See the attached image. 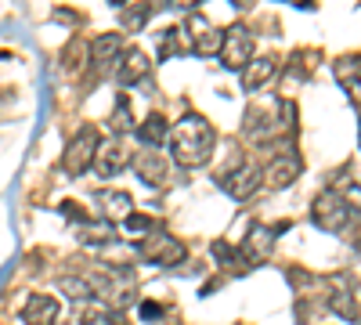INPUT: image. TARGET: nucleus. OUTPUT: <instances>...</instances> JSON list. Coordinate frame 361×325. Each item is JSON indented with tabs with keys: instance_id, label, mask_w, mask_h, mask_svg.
I'll return each instance as SVG.
<instances>
[{
	"instance_id": "dca6fc26",
	"label": "nucleus",
	"mask_w": 361,
	"mask_h": 325,
	"mask_svg": "<svg viewBox=\"0 0 361 325\" xmlns=\"http://www.w3.org/2000/svg\"><path fill=\"white\" fill-rule=\"evenodd\" d=\"M98 210L105 221H127L134 214V199L127 192H102L98 195Z\"/></svg>"
},
{
	"instance_id": "20e7f679",
	"label": "nucleus",
	"mask_w": 361,
	"mask_h": 325,
	"mask_svg": "<svg viewBox=\"0 0 361 325\" xmlns=\"http://www.w3.org/2000/svg\"><path fill=\"white\" fill-rule=\"evenodd\" d=\"M221 66L231 69V73H243L253 58V33L246 25H231L228 33L221 37Z\"/></svg>"
},
{
	"instance_id": "7ed1b4c3",
	"label": "nucleus",
	"mask_w": 361,
	"mask_h": 325,
	"mask_svg": "<svg viewBox=\"0 0 361 325\" xmlns=\"http://www.w3.org/2000/svg\"><path fill=\"white\" fill-rule=\"evenodd\" d=\"M98 149H102V134H98V127H94V123H83V127L73 134L69 149H66V159H62L66 173H73V177H76V173L90 170V163H94Z\"/></svg>"
},
{
	"instance_id": "2eb2a0df",
	"label": "nucleus",
	"mask_w": 361,
	"mask_h": 325,
	"mask_svg": "<svg viewBox=\"0 0 361 325\" xmlns=\"http://www.w3.org/2000/svg\"><path fill=\"white\" fill-rule=\"evenodd\" d=\"M134 166H137V177H141L148 188H159V185L166 181V159H163L156 149L141 152V156L134 159Z\"/></svg>"
},
{
	"instance_id": "473e14b6",
	"label": "nucleus",
	"mask_w": 361,
	"mask_h": 325,
	"mask_svg": "<svg viewBox=\"0 0 361 325\" xmlns=\"http://www.w3.org/2000/svg\"><path fill=\"white\" fill-rule=\"evenodd\" d=\"M357 130H361V120H357Z\"/></svg>"
},
{
	"instance_id": "6e6552de",
	"label": "nucleus",
	"mask_w": 361,
	"mask_h": 325,
	"mask_svg": "<svg viewBox=\"0 0 361 325\" xmlns=\"http://www.w3.org/2000/svg\"><path fill=\"white\" fill-rule=\"evenodd\" d=\"M119 54H123V40H119L116 33H105L102 40L90 44V54H87L90 73H94V76L112 73V69H116V62H119Z\"/></svg>"
},
{
	"instance_id": "9b49d317",
	"label": "nucleus",
	"mask_w": 361,
	"mask_h": 325,
	"mask_svg": "<svg viewBox=\"0 0 361 325\" xmlns=\"http://www.w3.org/2000/svg\"><path fill=\"white\" fill-rule=\"evenodd\" d=\"M300 170H304V163H300V156H293V152H286V156H275L267 163V173H264V185L271 188V192H282V188H289L296 177H300Z\"/></svg>"
},
{
	"instance_id": "7c9ffc66",
	"label": "nucleus",
	"mask_w": 361,
	"mask_h": 325,
	"mask_svg": "<svg viewBox=\"0 0 361 325\" xmlns=\"http://www.w3.org/2000/svg\"><path fill=\"white\" fill-rule=\"evenodd\" d=\"M231 4H235V8H250V4H253V0H231Z\"/></svg>"
},
{
	"instance_id": "0eeeda50",
	"label": "nucleus",
	"mask_w": 361,
	"mask_h": 325,
	"mask_svg": "<svg viewBox=\"0 0 361 325\" xmlns=\"http://www.w3.org/2000/svg\"><path fill=\"white\" fill-rule=\"evenodd\" d=\"M260 181H264V173H260L253 163H238L235 170H228V173L217 177V188L228 192L231 199H250V195L260 188Z\"/></svg>"
},
{
	"instance_id": "9d476101",
	"label": "nucleus",
	"mask_w": 361,
	"mask_h": 325,
	"mask_svg": "<svg viewBox=\"0 0 361 325\" xmlns=\"http://www.w3.org/2000/svg\"><path fill=\"white\" fill-rule=\"evenodd\" d=\"M94 166H98V177H116L119 170L130 166V145L127 141H102V149L94 156Z\"/></svg>"
},
{
	"instance_id": "5701e85b",
	"label": "nucleus",
	"mask_w": 361,
	"mask_h": 325,
	"mask_svg": "<svg viewBox=\"0 0 361 325\" xmlns=\"http://www.w3.org/2000/svg\"><path fill=\"white\" fill-rule=\"evenodd\" d=\"M333 192L343 199V206H347L350 214H357V210H361V185L354 181V177H340Z\"/></svg>"
},
{
	"instance_id": "ddd939ff",
	"label": "nucleus",
	"mask_w": 361,
	"mask_h": 325,
	"mask_svg": "<svg viewBox=\"0 0 361 325\" xmlns=\"http://www.w3.org/2000/svg\"><path fill=\"white\" fill-rule=\"evenodd\" d=\"M18 318L25 325H54L58 321V300L47 297V293H33V297H25Z\"/></svg>"
},
{
	"instance_id": "a878e982",
	"label": "nucleus",
	"mask_w": 361,
	"mask_h": 325,
	"mask_svg": "<svg viewBox=\"0 0 361 325\" xmlns=\"http://www.w3.org/2000/svg\"><path fill=\"white\" fill-rule=\"evenodd\" d=\"M148 15H152V4H148V0H141V4H134V8L123 15V25H127V29H145V25H148Z\"/></svg>"
},
{
	"instance_id": "6ab92c4d",
	"label": "nucleus",
	"mask_w": 361,
	"mask_h": 325,
	"mask_svg": "<svg viewBox=\"0 0 361 325\" xmlns=\"http://www.w3.org/2000/svg\"><path fill=\"white\" fill-rule=\"evenodd\" d=\"M271 76H275V58H267V54L250 58V66L243 69V87L246 91H260Z\"/></svg>"
},
{
	"instance_id": "aec40b11",
	"label": "nucleus",
	"mask_w": 361,
	"mask_h": 325,
	"mask_svg": "<svg viewBox=\"0 0 361 325\" xmlns=\"http://www.w3.org/2000/svg\"><path fill=\"white\" fill-rule=\"evenodd\" d=\"M109 127H112V134H130L137 123H134V105H130V98L127 94H119L116 98V105H112V116H109Z\"/></svg>"
},
{
	"instance_id": "2f4dec72",
	"label": "nucleus",
	"mask_w": 361,
	"mask_h": 325,
	"mask_svg": "<svg viewBox=\"0 0 361 325\" xmlns=\"http://www.w3.org/2000/svg\"><path fill=\"white\" fill-rule=\"evenodd\" d=\"M109 4H116V8H119V4H123V0H109Z\"/></svg>"
},
{
	"instance_id": "423d86ee",
	"label": "nucleus",
	"mask_w": 361,
	"mask_h": 325,
	"mask_svg": "<svg viewBox=\"0 0 361 325\" xmlns=\"http://www.w3.org/2000/svg\"><path fill=\"white\" fill-rule=\"evenodd\" d=\"M350 217H354V214L343 206V199H340L336 192L318 195L314 206H311V221H314L322 231H343V228L350 224Z\"/></svg>"
},
{
	"instance_id": "f03ea898",
	"label": "nucleus",
	"mask_w": 361,
	"mask_h": 325,
	"mask_svg": "<svg viewBox=\"0 0 361 325\" xmlns=\"http://www.w3.org/2000/svg\"><path fill=\"white\" fill-rule=\"evenodd\" d=\"M137 253L148 260V264H159V268H173V264H180L188 257V246L177 239V235H170V231H163L159 224H156V231L148 235L145 243H137Z\"/></svg>"
},
{
	"instance_id": "4be33fe9",
	"label": "nucleus",
	"mask_w": 361,
	"mask_h": 325,
	"mask_svg": "<svg viewBox=\"0 0 361 325\" xmlns=\"http://www.w3.org/2000/svg\"><path fill=\"white\" fill-rule=\"evenodd\" d=\"M119 224H123V239H130L134 246H137V243H145L148 235L156 231V221L148 217V214H130L127 221H119Z\"/></svg>"
},
{
	"instance_id": "f3484780",
	"label": "nucleus",
	"mask_w": 361,
	"mask_h": 325,
	"mask_svg": "<svg viewBox=\"0 0 361 325\" xmlns=\"http://www.w3.org/2000/svg\"><path fill=\"white\" fill-rule=\"evenodd\" d=\"M76 325H127V318L119 314L116 307H105V304H98V300H90V304L80 307Z\"/></svg>"
},
{
	"instance_id": "a211bd4d",
	"label": "nucleus",
	"mask_w": 361,
	"mask_h": 325,
	"mask_svg": "<svg viewBox=\"0 0 361 325\" xmlns=\"http://www.w3.org/2000/svg\"><path fill=\"white\" fill-rule=\"evenodd\" d=\"M134 134H137L141 145H148V149H159V145L166 141V134H170V123H166V116H163V112H152L145 123L134 127Z\"/></svg>"
},
{
	"instance_id": "b1692460",
	"label": "nucleus",
	"mask_w": 361,
	"mask_h": 325,
	"mask_svg": "<svg viewBox=\"0 0 361 325\" xmlns=\"http://www.w3.org/2000/svg\"><path fill=\"white\" fill-rule=\"evenodd\" d=\"M62 293L66 297H73V300H80V304H90V300H98V293H94V286L90 282H83V278H62Z\"/></svg>"
},
{
	"instance_id": "f8f14e48",
	"label": "nucleus",
	"mask_w": 361,
	"mask_h": 325,
	"mask_svg": "<svg viewBox=\"0 0 361 325\" xmlns=\"http://www.w3.org/2000/svg\"><path fill=\"white\" fill-rule=\"evenodd\" d=\"M148 73H152V62H148V54L130 47L119 54V62H116V80L123 83V87H134V83H145Z\"/></svg>"
},
{
	"instance_id": "f257e3e1",
	"label": "nucleus",
	"mask_w": 361,
	"mask_h": 325,
	"mask_svg": "<svg viewBox=\"0 0 361 325\" xmlns=\"http://www.w3.org/2000/svg\"><path fill=\"white\" fill-rule=\"evenodd\" d=\"M214 145H217V130H214V123H209L206 116H199V112H185V116L173 123V130H170V152H173L177 166L195 170V166L209 163V156H214Z\"/></svg>"
},
{
	"instance_id": "c756f323",
	"label": "nucleus",
	"mask_w": 361,
	"mask_h": 325,
	"mask_svg": "<svg viewBox=\"0 0 361 325\" xmlns=\"http://www.w3.org/2000/svg\"><path fill=\"white\" fill-rule=\"evenodd\" d=\"M202 0H166V8L170 11H188V8H199Z\"/></svg>"
},
{
	"instance_id": "cd10ccee",
	"label": "nucleus",
	"mask_w": 361,
	"mask_h": 325,
	"mask_svg": "<svg viewBox=\"0 0 361 325\" xmlns=\"http://www.w3.org/2000/svg\"><path fill=\"white\" fill-rule=\"evenodd\" d=\"M62 214H66L69 221H76L80 228H83V224H90V214L83 210V206H80V202H62Z\"/></svg>"
},
{
	"instance_id": "c85d7f7f",
	"label": "nucleus",
	"mask_w": 361,
	"mask_h": 325,
	"mask_svg": "<svg viewBox=\"0 0 361 325\" xmlns=\"http://www.w3.org/2000/svg\"><path fill=\"white\" fill-rule=\"evenodd\" d=\"M159 314H163V307H159L156 300H145V304H141V318H145V321H156Z\"/></svg>"
},
{
	"instance_id": "393cba45",
	"label": "nucleus",
	"mask_w": 361,
	"mask_h": 325,
	"mask_svg": "<svg viewBox=\"0 0 361 325\" xmlns=\"http://www.w3.org/2000/svg\"><path fill=\"white\" fill-rule=\"evenodd\" d=\"M156 47H159V58H173V54H180V29H177V25L163 29V37L156 40Z\"/></svg>"
},
{
	"instance_id": "39448f33",
	"label": "nucleus",
	"mask_w": 361,
	"mask_h": 325,
	"mask_svg": "<svg viewBox=\"0 0 361 325\" xmlns=\"http://www.w3.org/2000/svg\"><path fill=\"white\" fill-rule=\"evenodd\" d=\"M180 29V40L188 44V51H195V54H217L221 51V29L209 22V18H202V15H188L185 18V25H177Z\"/></svg>"
},
{
	"instance_id": "bb28decb",
	"label": "nucleus",
	"mask_w": 361,
	"mask_h": 325,
	"mask_svg": "<svg viewBox=\"0 0 361 325\" xmlns=\"http://www.w3.org/2000/svg\"><path fill=\"white\" fill-rule=\"evenodd\" d=\"M87 51H90V47H83L80 40H73V44L66 47V58H62V62H66V69L80 73V69H83V62H87Z\"/></svg>"
},
{
	"instance_id": "412c9836",
	"label": "nucleus",
	"mask_w": 361,
	"mask_h": 325,
	"mask_svg": "<svg viewBox=\"0 0 361 325\" xmlns=\"http://www.w3.org/2000/svg\"><path fill=\"white\" fill-rule=\"evenodd\" d=\"M336 73H340L343 91H347L354 102H361V58H347V62L336 66Z\"/></svg>"
},
{
	"instance_id": "1a4fd4ad",
	"label": "nucleus",
	"mask_w": 361,
	"mask_h": 325,
	"mask_svg": "<svg viewBox=\"0 0 361 325\" xmlns=\"http://www.w3.org/2000/svg\"><path fill=\"white\" fill-rule=\"evenodd\" d=\"M271 246H275V231L264 228V224H250L246 243L238 246V253H243L246 268H257V264H264V260L271 257Z\"/></svg>"
},
{
	"instance_id": "4468645a",
	"label": "nucleus",
	"mask_w": 361,
	"mask_h": 325,
	"mask_svg": "<svg viewBox=\"0 0 361 325\" xmlns=\"http://www.w3.org/2000/svg\"><path fill=\"white\" fill-rule=\"evenodd\" d=\"M325 300H329V307H333L340 318H347V321H357V304H354V289H350V282L340 275V278H329V293H325Z\"/></svg>"
}]
</instances>
